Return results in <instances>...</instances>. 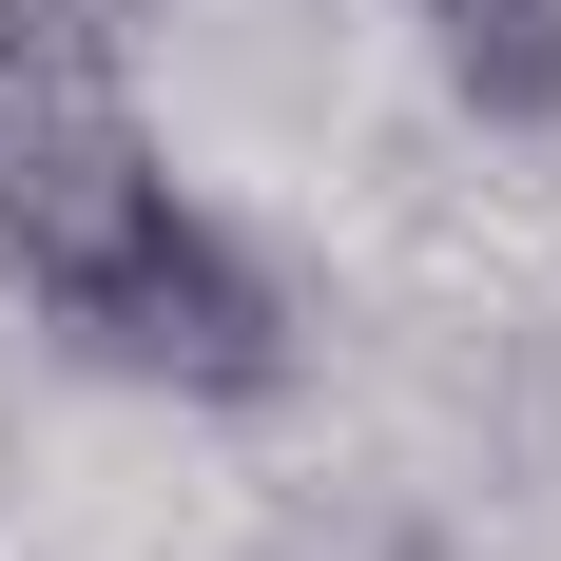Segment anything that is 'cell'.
<instances>
[{"instance_id": "obj_1", "label": "cell", "mask_w": 561, "mask_h": 561, "mask_svg": "<svg viewBox=\"0 0 561 561\" xmlns=\"http://www.w3.org/2000/svg\"><path fill=\"white\" fill-rule=\"evenodd\" d=\"M156 214H174V156L136 116L116 20L98 0H0V290L58 330Z\"/></svg>"}, {"instance_id": "obj_2", "label": "cell", "mask_w": 561, "mask_h": 561, "mask_svg": "<svg viewBox=\"0 0 561 561\" xmlns=\"http://www.w3.org/2000/svg\"><path fill=\"white\" fill-rule=\"evenodd\" d=\"M58 348L98 368V388H174V407H272L290 368H310V310H290V272L252 252V232L214 214V194H174L136 252H116L78 310H58Z\"/></svg>"}, {"instance_id": "obj_3", "label": "cell", "mask_w": 561, "mask_h": 561, "mask_svg": "<svg viewBox=\"0 0 561 561\" xmlns=\"http://www.w3.org/2000/svg\"><path fill=\"white\" fill-rule=\"evenodd\" d=\"M407 20H426V78L484 136H561V0H407Z\"/></svg>"}]
</instances>
